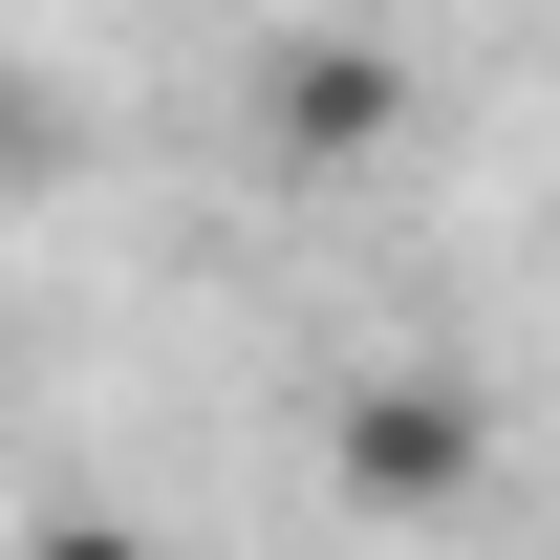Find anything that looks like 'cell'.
Here are the masks:
<instances>
[{"instance_id": "1", "label": "cell", "mask_w": 560, "mask_h": 560, "mask_svg": "<svg viewBox=\"0 0 560 560\" xmlns=\"http://www.w3.org/2000/svg\"><path fill=\"white\" fill-rule=\"evenodd\" d=\"M324 475H346L366 517H453V495L495 475L475 366H346V410H324Z\"/></svg>"}, {"instance_id": "2", "label": "cell", "mask_w": 560, "mask_h": 560, "mask_svg": "<svg viewBox=\"0 0 560 560\" xmlns=\"http://www.w3.org/2000/svg\"><path fill=\"white\" fill-rule=\"evenodd\" d=\"M259 130L302 151V173L410 151V44H388V22H280V44H259Z\"/></svg>"}, {"instance_id": "3", "label": "cell", "mask_w": 560, "mask_h": 560, "mask_svg": "<svg viewBox=\"0 0 560 560\" xmlns=\"http://www.w3.org/2000/svg\"><path fill=\"white\" fill-rule=\"evenodd\" d=\"M44 173H66V86H22V66H0V195H44Z\"/></svg>"}, {"instance_id": "4", "label": "cell", "mask_w": 560, "mask_h": 560, "mask_svg": "<svg viewBox=\"0 0 560 560\" xmlns=\"http://www.w3.org/2000/svg\"><path fill=\"white\" fill-rule=\"evenodd\" d=\"M22 560H151V539H130V517H44Z\"/></svg>"}]
</instances>
